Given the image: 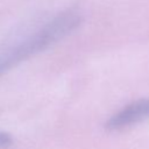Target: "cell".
I'll use <instances>...</instances> for the list:
<instances>
[{"instance_id":"1","label":"cell","mask_w":149,"mask_h":149,"mask_svg":"<svg viewBox=\"0 0 149 149\" xmlns=\"http://www.w3.org/2000/svg\"><path fill=\"white\" fill-rule=\"evenodd\" d=\"M81 21V14L69 9L57 14L43 27L23 40L6 45L0 50V77L21 62H24L70 35L80 26Z\"/></svg>"},{"instance_id":"3","label":"cell","mask_w":149,"mask_h":149,"mask_svg":"<svg viewBox=\"0 0 149 149\" xmlns=\"http://www.w3.org/2000/svg\"><path fill=\"white\" fill-rule=\"evenodd\" d=\"M13 142V139L12 136L8 134V133H5V132H0V148H7L12 144Z\"/></svg>"},{"instance_id":"2","label":"cell","mask_w":149,"mask_h":149,"mask_svg":"<svg viewBox=\"0 0 149 149\" xmlns=\"http://www.w3.org/2000/svg\"><path fill=\"white\" fill-rule=\"evenodd\" d=\"M148 119H149V99L142 98L128 104L119 112L113 114L105 122V129L108 132L121 130Z\"/></svg>"}]
</instances>
